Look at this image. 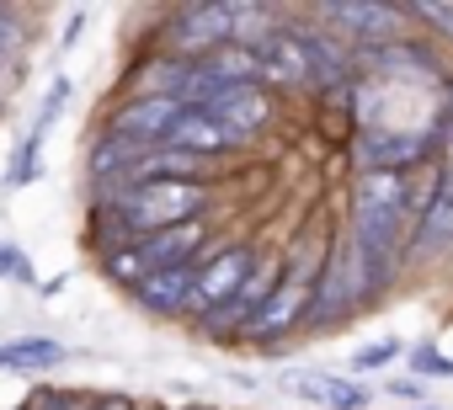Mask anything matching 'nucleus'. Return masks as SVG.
<instances>
[{"label": "nucleus", "mask_w": 453, "mask_h": 410, "mask_svg": "<svg viewBox=\"0 0 453 410\" xmlns=\"http://www.w3.org/2000/svg\"><path fill=\"white\" fill-rule=\"evenodd\" d=\"M405 176L400 171H368L357 181V224H352V246L363 256L368 288H379L395 272V251H400V224H405Z\"/></svg>", "instance_id": "nucleus-1"}, {"label": "nucleus", "mask_w": 453, "mask_h": 410, "mask_svg": "<svg viewBox=\"0 0 453 410\" xmlns=\"http://www.w3.org/2000/svg\"><path fill=\"white\" fill-rule=\"evenodd\" d=\"M187 118V107L176 102V96H128V102H118L112 112H107V133H118V139H128V144H139V149H165V139L176 133V123Z\"/></svg>", "instance_id": "nucleus-2"}, {"label": "nucleus", "mask_w": 453, "mask_h": 410, "mask_svg": "<svg viewBox=\"0 0 453 410\" xmlns=\"http://www.w3.org/2000/svg\"><path fill=\"white\" fill-rule=\"evenodd\" d=\"M257 272V256L251 246H224V251H208L197 262V288H192V320H208L213 309H224Z\"/></svg>", "instance_id": "nucleus-3"}, {"label": "nucleus", "mask_w": 453, "mask_h": 410, "mask_svg": "<svg viewBox=\"0 0 453 410\" xmlns=\"http://www.w3.org/2000/svg\"><path fill=\"white\" fill-rule=\"evenodd\" d=\"M315 288H320V277H310L304 267H288L283 283L273 288V299L262 304V315L246 325V341H278V336H288L299 320H310Z\"/></svg>", "instance_id": "nucleus-4"}, {"label": "nucleus", "mask_w": 453, "mask_h": 410, "mask_svg": "<svg viewBox=\"0 0 453 410\" xmlns=\"http://www.w3.org/2000/svg\"><path fill=\"white\" fill-rule=\"evenodd\" d=\"M363 288H368V272H363L357 246L331 251V262L320 267V288H315V304H310V325H331V320H342Z\"/></svg>", "instance_id": "nucleus-5"}, {"label": "nucleus", "mask_w": 453, "mask_h": 410, "mask_svg": "<svg viewBox=\"0 0 453 410\" xmlns=\"http://www.w3.org/2000/svg\"><path fill=\"white\" fill-rule=\"evenodd\" d=\"M192 112H208L213 123H224L241 144H251L267 123H273V96L262 91V86H219L203 107H192Z\"/></svg>", "instance_id": "nucleus-6"}, {"label": "nucleus", "mask_w": 453, "mask_h": 410, "mask_svg": "<svg viewBox=\"0 0 453 410\" xmlns=\"http://www.w3.org/2000/svg\"><path fill=\"white\" fill-rule=\"evenodd\" d=\"M139 256L150 262V272H171V267H197L213 246H208V224L192 219V224H176V230H160V235H144L134 240Z\"/></svg>", "instance_id": "nucleus-7"}, {"label": "nucleus", "mask_w": 453, "mask_h": 410, "mask_svg": "<svg viewBox=\"0 0 453 410\" xmlns=\"http://www.w3.org/2000/svg\"><path fill=\"white\" fill-rule=\"evenodd\" d=\"M192 288H197V267H171V272H150L134 288V304L155 320H176L192 315Z\"/></svg>", "instance_id": "nucleus-8"}, {"label": "nucleus", "mask_w": 453, "mask_h": 410, "mask_svg": "<svg viewBox=\"0 0 453 410\" xmlns=\"http://www.w3.org/2000/svg\"><path fill=\"white\" fill-rule=\"evenodd\" d=\"M448 246H453V171L432 186L426 209H421V224L411 230V251L416 256H437Z\"/></svg>", "instance_id": "nucleus-9"}, {"label": "nucleus", "mask_w": 453, "mask_h": 410, "mask_svg": "<svg viewBox=\"0 0 453 410\" xmlns=\"http://www.w3.org/2000/svg\"><path fill=\"white\" fill-rule=\"evenodd\" d=\"M165 149H181V155H197V160H219V155L241 149V139L224 128V123H213L208 112H192L187 107V118L176 123V133L165 139Z\"/></svg>", "instance_id": "nucleus-10"}, {"label": "nucleus", "mask_w": 453, "mask_h": 410, "mask_svg": "<svg viewBox=\"0 0 453 410\" xmlns=\"http://www.w3.org/2000/svg\"><path fill=\"white\" fill-rule=\"evenodd\" d=\"M421 149H426V139H416V133L368 128V133L357 139V165H363V176H368V171H405Z\"/></svg>", "instance_id": "nucleus-11"}, {"label": "nucleus", "mask_w": 453, "mask_h": 410, "mask_svg": "<svg viewBox=\"0 0 453 410\" xmlns=\"http://www.w3.org/2000/svg\"><path fill=\"white\" fill-rule=\"evenodd\" d=\"M283 389L288 394H299V399H310V405H326V410H357L368 394H363V383H352V378H336V373H288L283 378Z\"/></svg>", "instance_id": "nucleus-12"}, {"label": "nucleus", "mask_w": 453, "mask_h": 410, "mask_svg": "<svg viewBox=\"0 0 453 410\" xmlns=\"http://www.w3.org/2000/svg\"><path fill=\"white\" fill-rule=\"evenodd\" d=\"M65 357H70V346L54 341V336H17V341H6V362H0V373H49Z\"/></svg>", "instance_id": "nucleus-13"}, {"label": "nucleus", "mask_w": 453, "mask_h": 410, "mask_svg": "<svg viewBox=\"0 0 453 410\" xmlns=\"http://www.w3.org/2000/svg\"><path fill=\"white\" fill-rule=\"evenodd\" d=\"M326 17H331V22H342L352 38H368V43H384V38H389V27L400 22V11H395V6H363V0H352V6H326Z\"/></svg>", "instance_id": "nucleus-14"}, {"label": "nucleus", "mask_w": 453, "mask_h": 410, "mask_svg": "<svg viewBox=\"0 0 453 410\" xmlns=\"http://www.w3.org/2000/svg\"><path fill=\"white\" fill-rule=\"evenodd\" d=\"M102 272H107L123 293H134V288L150 277V262L139 256V246H134V240H123V246H107V251H102Z\"/></svg>", "instance_id": "nucleus-15"}, {"label": "nucleus", "mask_w": 453, "mask_h": 410, "mask_svg": "<svg viewBox=\"0 0 453 410\" xmlns=\"http://www.w3.org/2000/svg\"><path fill=\"white\" fill-rule=\"evenodd\" d=\"M38 176H43V133H27V139L17 144V155H12L6 186L17 192V186H27V181H38Z\"/></svg>", "instance_id": "nucleus-16"}, {"label": "nucleus", "mask_w": 453, "mask_h": 410, "mask_svg": "<svg viewBox=\"0 0 453 410\" xmlns=\"http://www.w3.org/2000/svg\"><path fill=\"white\" fill-rule=\"evenodd\" d=\"M0 283H22L33 288V256L17 240H0Z\"/></svg>", "instance_id": "nucleus-17"}, {"label": "nucleus", "mask_w": 453, "mask_h": 410, "mask_svg": "<svg viewBox=\"0 0 453 410\" xmlns=\"http://www.w3.org/2000/svg\"><path fill=\"white\" fill-rule=\"evenodd\" d=\"M91 410H139V399H128V394H91Z\"/></svg>", "instance_id": "nucleus-18"}, {"label": "nucleus", "mask_w": 453, "mask_h": 410, "mask_svg": "<svg viewBox=\"0 0 453 410\" xmlns=\"http://www.w3.org/2000/svg\"><path fill=\"white\" fill-rule=\"evenodd\" d=\"M81 27H86V11H75V17H70V27H65V38H59V43H65V49H75V43H81Z\"/></svg>", "instance_id": "nucleus-19"}, {"label": "nucleus", "mask_w": 453, "mask_h": 410, "mask_svg": "<svg viewBox=\"0 0 453 410\" xmlns=\"http://www.w3.org/2000/svg\"><path fill=\"white\" fill-rule=\"evenodd\" d=\"M395 352H400V346H373V352H363V357H357V368H373V362H389Z\"/></svg>", "instance_id": "nucleus-20"}, {"label": "nucleus", "mask_w": 453, "mask_h": 410, "mask_svg": "<svg viewBox=\"0 0 453 410\" xmlns=\"http://www.w3.org/2000/svg\"><path fill=\"white\" fill-rule=\"evenodd\" d=\"M416 362H421V368H426V373H453V362H442V357H437V352H421V357H416Z\"/></svg>", "instance_id": "nucleus-21"}, {"label": "nucleus", "mask_w": 453, "mask_h": 410, "mask_svg": "<svg viewBox=\"0 0 453 410\" xmlns=\"http://www.w3.org/2000/svg\"><path fill=\"white\" fill-rule=\"evenodd\" d=\"M192 410H197V405H192Z\"/></svg>", "instance_id": "nucleus-22"}, {"label": "nucleus", "mask_w": 453, "mask_h": 410, "mask_svg": "<svg viewBox=\"0 0 453 410\" xmlns=\"http://www.w3.org/2000/svg\"><path fill=\"white\" fill-rule=\"evenodd\" d=\"M22 410H27V405H22Z\"/></svg>", "instance_id": "nucleus-23"}]
</instances>
